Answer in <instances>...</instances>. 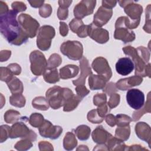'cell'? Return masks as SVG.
<instances>
[{
	"mask_svg": "<svg viewBox=\"0 0 151 151\" xmlns=\"http://www.w3.org/2000/svg\"><path fill=\"white\" fill-rule=\"evenodd\" d=\"M74 93L68 88L55 86L50 88L46 92V99L50 106L53 109H58L64 106L65 102Z\"/></svg>",
	"mask_w": 151,
	"mask_h": 151,
	"instance_id": "obj_2",
	"label": "cell"
},
{
	"mask_svg": "<svg viewBox=\"0 0 151 151\" xmlns=\"http://www.w3.org/2000/svg\"><path fill=\"white\" fill-rule=\"evenodd\" d=\"M150 5L149 4L146 8V22H145V25L143 27V29L149 34L150 33Z\"/></svg>",
	"mask_w": 151,
	"mask_h": 151,
	"instance_id": "obj_47",
	"label": "cell"
},
{
	"mask_svg": "<svg viewBox=\"0 0 151 151\" xmlns=\"http://www.w3.org/2000/svg\"><path fill=\"white\" fill-rule=\"evenodd\" d=\"M10 104L17 107H23L25 104V98L22 94H14L9 97Z\"/></svg>",
	"mask_w": 151,
	"mask_h": 151,
	"instance_id": "obj_34",
	"label": "cell"
},
{
	"mask_svg": "<svg viewBox=\"0 0 151 151\" xmlns=\"http://www.w3.org/2000/svg\"><path fill=\"white\" fill-rule=\"evenodd\" d=\"M107 97L106 94L100 93L97 94L93 97V103L95 106H101L106 103Z\"/></svg>",
	"mask_w": 151,
	"mask_h": 151,
	"instance_id": "obj_42",
	"label": "cell"
},
{
	"mask_svg": "<svg viewBox=\"0 0 151 151\" xmlns=\"http://www.w3.org/2000/svg\"><path fill=\"white\" fill-rule=\"evenodd\" d=\"M40 135L44 137L51 139H58L63 132V129L59 126H54L50 121L45 120L43 124L38 127Z\"/></svg>",
	"mask_w": 151,
	"mask_h": 151,
	"instance_id": "obj_13",
	"label": "cell"
},
{
	"mask_svg": "<svg viewBox=\"0 0 151 151\" xmlns=\"http://www.w3.org/2000/svg\"><path fill=\"white\" fill-rule=\"evenodd\" d=\"M77 145V141L74 133L67 132L63 139V147L66 150H71Z\"/></svg>",
	"mask_w": 151,
	"mask_h": 151,
	"instance_id": "obj_26",
	"label": "cell"
},
{
	"mask_svg": "<svg viewBox=\"0 0 151 151\" xmlns=\"http://www.w3.org/2000/svg\"><path fill=\"white\" fill-rule=\"evenodd\" d=\"M105 120L107 124L111 127H113L116 125V117L111 114H108L105 117Z\"/></svg>",
	"mask_w": 151,
	"mask_h": 151,
	"instance_id": "obj_56",
	"label": "cell"
},
{
	"mask_svg": "<svg viewBox=\"0 0 151 151\" xmlns=\"http://www.w3.org/2000/svg\"><path fill=\"white\" fill-rule=\"evenodd\" d=\"M82 99L80 97L77 95H75L74 94L67 100L65 102V104L64 105L63 111H71L74 110L77 106L78 105L79 103L81 101Z\"/></svg>",
	"mask_w": 151,
	"mask_h": 151,
	"instance_id": "obj_29",
	"label": "cell"
},
{
	"mask_svg": "<svg viewBox=\"0 0 151 151\" xmlns=\"http://www.w3.org/2000/svg\"><path fill=\"white\" fill-rule=\"evenodd\" d=\"M60 51L63 54L72 60H79L83 57V45L78 41L64 42L61 45Z\"/></svg>",
	"mask_w": 151,
	"mask_h": 151,
	"instance_id": "obj_5",
	"label": "cell"
},
{
	"mask_svg": "<svg viewBox=\"0 0 151 151\" xmlns=\"http://www.w3.org/2000/svg\"><path fill=\"white\" fill-rule=\"evenodd\" d=\"M72 1H58V4L60 7L64 8H68V7L72 3Z\"/></svg>",
	"mask_w": 151,
	"mask_h": 151,
	"instance_id": "obj_62",
	"label": "cell"
},
{
	"mask_svg": "<svg viewBox=\"0 0 151 151\" xmlns=\"http://www.w3.org/2000/svg\"><path fill=\"white\" fill-rule=\"evenodd\" d=\"M11 51L10 50H2L0 52V60L1 62H4L8 60L11 56Z\"/></svg>",
	"mask_w": 151,
	"mask_h": 151,
	"instance_id": "obj_55",
	"label": "cell"
},
{
	"mask_svg": "<svg viewBox=\"0 0 151 151\" xmlns=\"http://www.w3.org/2000/svg\"><path fill=\"white\" fill-rule=\"evenodd\" d=\"M62 63V58L58 54H52L47 61V69H54L58 67Z\"/></svg>",
	"mask_w": 151,
	"mask_h": 151,
	"instance_id": "obj_36",
	"label": "cell"
},
{
	"mask_svg": "<svg viewBox=\"0 0 151 151\" xmlns=\"http://www.w3.org/2000/svg\"><path fill=\"white\" fill-rule=\"evenodd\" d=\"M68 15V10L67 8H61L59 6L57 11L58 18L61 20H64L67 18Z\"/></svg>",
	"mask_w": 151,
	"mask_h": 151,
	"instance_id": "obj_51",
	"label": "cell"
},
{
	"mask_svg": "<svg viewBox=\"0 0 151 151\" xmlns=\"http://www.w3.org/2000/svg\"><path fill=\"white\" fill-rule=\"evenodd\" d=\"M112 9L107 8L101 6L94 15L93 23L95 25L101 27L108 22L112 17Z\"/></svg>",
	"mask_w": 151,
	"mask_h": 151,
	"instance_id": "obj_16",
	"label": "cell"
},
{
	"mask_svg": "<svg viewBox=\"0 0 151 151\" xmlns=\"http://www.w3.org/2000/svg\"><path fill=\"white\" fill-rule=\"evenodd\" d=\"M134 68L133 63L129 57L120 58L116 64V71L122 76H127L132 72Z\"/></svg>",
	"mask_w": 151,
	"mask_h": 151,
	"instance_id": "obj_19",
	"label": "cell"
},
{
	"mask_svg": "<svg viewBox=\"0 0 151 151\" xmlns=\"http://www.w3.org/2000/svg\"><path fill=\"white\" fill-rule=\"evenodd\" d=\"M33 107L40 110H47L49 108V103L44 97L39 96L34 98L32 101Z\"/></svg>",
	"mask_w": 151,
	"mask_h": 151,
	"instance_id": "obj_31",
	"label": "cell"
},
{
	"mask_svg": "<svg viewBox=\"0 0 151 151\" xmlns=\"http://www.w3.org/2000/svg\"><path fill=\"white\" fill-rule=\"evenodd\" d=\"M143 81V78L139 76H134L125 78H122L117 81L116 87L120 90H127L132 87L140 85Z\"/></svg>",
	"mask_w": 151,
	"mask_h": 151,
	"instance_id": "obj_18",
	"label": "cell"
},
{
	"mask_svg": "<svg viewBox=\"0 0 151 151\" xmlns=\"http://www.w3.org/2000/svg\"><path fill=\"white\" fill-rule=\"evenodd\" d=\"M44 116L38 113H34L31 114L28 121L29 124L34 127H40L44 122Z\"/></svg>",
	"mask_w": 151,
	"mask_h": 151,
	"instance_id": "obj_35",
	"label": "cell"
},
{
	"mask_svg": "<svg viewBox=\"0 0 151 151\" xmlns=\"http://www.w3.org/2000/svg\"><path fill=\"white\" fill-rule=\"evenodd\" d=\"M115 117L116 124H117L118 127L128 126L132 121V119L129 116L124 114H117Z\"/></svg>",
	"mask_w": 151,
	"mask_h": 151,
	"instance_id": "obj_37",
	"label": "cell"
},
{
	"mask_svg": "<svg viewBox=\"0 0 151 151\" xmlns=\"http://www.w3.org/2000/svg\"><path fill=\"white\" fill-rule=\"evenodd\" d=\"M9 11V10L8 9V7L6 4L3 2L2 1H0V15L5 14Z\"/></svg>",
	"mask_w": 151,
	"mask_h": 151,
	"instance_id": "obj_61",
	"label": "cell"
},
{
	"mask_svg": "<svg viewBox=\"0 0 151 151\" xmlns=\"http://www.w3.org/2000/svg\"><path fill=\"white\" fill-rule=\"evenodd\" d=\"M18 21L29 38L35 37L40 29V24L35 19L28 14H21L18 17Z\"/></svg>",
	"mask_w": 151,
	"mask_h": 151,
	"instance_id": "obj_9",
	"label": "cell"
},
{
	"mask_svg": "<svg viewBox=\"0 0 151 151\" xmlns=\"http://www.w3.org/2000/svg\"><path fill=\"white\" fill-rule=\"evenodd\" d=\"M106 78L101 75L91 74L88 77V84L90 88L92 90L103 89L106 85Z\"/></svg>",
	"mask_w": 151,
	"mask_h": 151,
	"instance_id": "obj_21",
	"label": "cell"
},
{
	"mask_svg": "<svg viewBox=\"0 0 151 151\" xmlns=\"http://www.w3.org/2000/svg\"><path fill=\"white\" fill-rule=\"evenodd\" d=\"M91 129L87 125L78 126L75 130L74 133L77 138L80 140H87L90 135Z\"/></svg>",
	"mask_w": 151,
	"mask_h": 151,
	"instance_id": "obj_27",
	"label": "cell"
},
{
	"mask_svg": "<svg viewBox=\"0 0 151 151\" xmlns=\"http://www.w3.org/2000/svg\"><path fill=\"white\" fill-rule=\"evenodd\" d=\"M43 76L45 81L48 83L54 84L60 80V77L56 68L47 69Z\"/></svg>",
	"mask_w": 151,
	"mask_h": 151,
	"instance_id": "obj_30",
	"label": "cell"
},
{
	"mask_svg": "<svg viewBox=\"0 0 151 151\" xmlns=\"http://www.w3.org/2000/svg\"><path fill=\"white\" fill-rule=\"evenodd\" d=\"M79 71L77 65L68 64L60 69V77L62 79H68L76 77Z\"/></svg>",
	"mask_w": 151,
	"mask_h": 151,
	"instance_id": "obj_23",
	"label": "cell"
},
{
	"mask_svg": "<svg viewBox=\"0 0 151 151\" xmlns=\"http://www.w3.org/2000/svg\"><path fill=\"white\" fill-rule=\"evenodd\" d=\"M84 24L81 19L74 18L69 23V26L71 29V30L74 32L78 34L81 30L84 27Z\"/></svg>",
	"mask_w": 151,
	"mask_h": 151,
	"instance_id": "obj_38",
	"label": "cell"
},
{
	"mask_svg": "<svg viewBox=\"0 0 151 151\" xmlns=\"http://www.w3.org/2000/svg\"><path fill=\"white\" fill-rule=\"evenodd\" d=\"M122 50L124 54L132 58V61L134 63V67H135V74L136 76L150 77V64L148 63L146 64L138 54L136 48L132 46H126L123 47Z\"/></svg>",
	"mask_w": 151,
	"mask_h": 151,
	"instance_id": "obj_3",
	"label": "cell"
},
{
	"mask_svg": "<svg viewBox=\"0 0 151 151\" xmlns=\"http://www.w3.org/2000/svg\"><path fill=\"white\" fill-rule=\"evenodd\" d=\"M6 84L12 94L22 93L24 90L23 84L17 77L14 76L9 81L6 83Z\"/></svg>",
	"mask_w": 151,
	"mask_h": 151,
	"instance_id": "obj_25",
	"label": "cell"
},
{
	"mask_svg": "<svg viewBox=\"0 0 151 151\" xmlns=\"http://www.w3.org/2000/svg\"><path fill=\"white\" fill-rule=\"evenodd\" d=\"M97 111L99 115L102 118H104V116H106V114L109 112V108L106 104H105L103 106H99L97 109Z\"/></svg>",
	"mask_w": 151,
	"mask_h": 151,
	"instance_id": "obj_54",
	"label": "cell"
},
{
	"mask_svg": "<svg viewBox=\"0 0 151 151\" xmlns=\"http://www.w3.org/2000/svg\"><path fill=\"white\" fill-rule=\"evenodd\" d=\"M116 1H102V6L109 9H112L116 6Z\"/></svg>",
	"mask_w": 151,
	"mask_h": 151,
	"instance_id": "obj_58",
	"label": "cell"
},
{
	"mask_svg": "<svg viewBox=\"0 0 151 151\" xmlns=\"http://www.w3.org/2000/svg\"><path fill=\"white\" fill-rule=\"evenodd\" d=\"M68 32L67 25L63 22H60V33L63 37H65Z\"/></svg>",
	"mask_w": 151,
	"mask_h": 151,
	"instance_id": "obj_57",
	"label": "cell"
},
{
	"mask_svg": "<svg viewBox=\"0 0 151 151\" xmlns=\"http://www.w3.org/2000/svg\"><path fill=\"white\" fill-rule=\"evenodd\" d=\"M29 60L32 74L37 76L44 74L47 68V61L42 52L38 50L32 51L29 55Z\"/></svg>",
	"mask_w": 151,
	"mask_h": 151,
	"instance_id": "obj_6",
	"label": "cell"
},
{
	"mask_svg": "<svg viewBox=\"0 0 151 151\" xmlns=\"http://www.w3.org/2000/svg\"><path fill=\"white\" fill-rule=\"evenodd\" d=\"M96 1L93 0H83L77 4L74 8L76 18L81 19L84 17L93 13Z\"/></svg>",
	"mask_w": 151,
	"mask_h": 151,
	"instance_id": "obj_11",
	"label": "cell"
},
{
	"mask_svg": "<svg viewBox=\"0 0 151 151\" xmlns=\"http://www.w3.org/2000/svg\"><path fill=\"white\" fill-rule=\"evenodd\" d=\"M150 93L149 92L148 93L147 95V101L146 102L145 104H144L145 105L143 106V107L142 108H140V109L137 110V111H134L133 116H132V120L133 121H137L139 119H140V118L141 117V116H142L144 114L146 113L147 112L148 113H150Z\"/></svg>",
	"mask_w": 151,
	"mask_h": 151,
	"instance_id": "obj_28",
	"label": "cell"
},
{
	"mask_svg": "<svg viewBox=\"0 0 151 151\" xmlns=\"http://www.w3.org/2000/svg\"><path fill=\"white\" fill-rule=\"evenodd\" d=\"M117 88L116 87V84L112 82H110L106 84L104 87L103 91L108 94V95L110 96L111 94L114 93L117 91Z\"/></svg>",
	"mask_w": 151,
	"mask_h": 151,
	"instance_id": "obj_50",
	"label": "cell"
},
{
	"mask_svg": "<svg viewBox=\"0 0 151 151\" xmlns=\"http://www.w3.org/2000/svg\"><path fill=\"white\" fill-rule=\"evenodd\" d=\"M137 52L138 54L141 57L143 61L147 64L150 59V52L145 47H139L137 49Z\"/></svg>",
	"mask_w": 151,
	"mask_h": 151,
	"instance_id": "obj_44",
	"label": "cell"
},
{
	"mask_svg": "<svg viewBox=\"0 0 151 151\" xmlns=\"http://www.w3.org/2000/svg\"><path fill=\"white\" fill-rule=\"evenodd\" d=\"M7 67L14 75H19L21 72V68L20 65L17 63L10 64L7 66Z\"/></svg>",
	"mask_w": 151,
	"mask_h": 151,
	"instance_id": "obj_53",
	"label": "cell"
},
{
	"mask_svg": "<svg viewBox=\"0 0 151 151\" xmlns=\"http://www.w3.org/2000/svg\"><path fill=\"white\" fill-rule=\"evenodd\" d=\"M120 97L117 93H113L110 95V99L107 102V105L110 109L117 107L120 103Z\"/></svg>",
	"mask_w": 151,
	"mask_h": 151,
	"instance_id": "obj_45",
	"label": "cell"
},
{
	"mask_svg": "<svg viewBox=\"0 0 151 151\" xmlns=\"http://www.w3.org/2000/svg\"><path fill=\"white\" fill-rule=\"evenodd\" d=\"M80 66L81 70L80 76L77 79L73 81V84L76 86L85 85L86 77L92 74V71L90 67L88 61L85 57L83 56L81 58L80 61Z\"/></svg>",
	"mask_w": 151,
	"mask_h": 151,
	"instance_id": "obj_17",
	"label": "cell"
},
{
	"mask_svg": "<svg viewBox=\"0 0 151 151\" xmlns=\"http://www.w3.org/2000/svg\"><path fill=\"white\" fill-rule=\"evenodd\" d=\"M135 132L137 136L141 140L147 142L151 147V130L149 124L145 122H139L135 126Z\"/></svg>",
	"mask_w": 151,
	"mask_h": 151,
	"instance_id": "obj_20",
	"label": "cell"
},
{
	"mask_svg": "<svg viewBox=\"0 0 151 151\" xmlns=\"http://www.w3.org/2000/svg\"><path fill=\"white\" fill-rule=\"evenodd\" d=\"M17 15V12L14 10L0 15V29L2 35L9 44L21 45L27 42L29 37L18 22Z\"/></svg>",
	"mask_w": 151,
	"mask_h": 151,
	"instance_id": "obj_1",
	"label": "cell"
},
{
	"mask_svg": "<svg viewBox=\"0 0 151 151\" xmlns=\"http://www.w3.org/2000/svg\"><path fill=\"white\" fill-rule=\"evenodd\" d=\"M88 150V147H87V146H85V145H80L79 147L77 149V150Z\"/></svg>",
	"mask_w": 151,
	"mask_h": 151,
	"instance_id": "obj_63",
	"label": "cell"
},
{
	"mask_svg": "<svg viewBox=\"0 0 151 151\" xmlns=\"http://www.w3.org/2000/svg\"><path fill=\"white\" fill-rule=\"evenodd\" d=\"M93 69L99 74L103 76L108 81L112 76L111 69L109 66L107 60L103 57H98L96 58L92 64Z\"/></svg>",
	"mask_w": 151,
	"mask_h": 151,
	"instance_id": "obj_14",
	"label": "cell"
},
{
	"mask_svg": "<svg viewBox=\"0 0 151 151\" xmlns=\"http://www.w3.org/2000/svg\"><path fill=\"white\" fill-rule=\"evenodd\" d=\"M88 36L99 44H104L109 40V32L107 30L95 25L93 23L89 25Z\"/></svg>",
	"mask_w": 151,
	"mask_h": 151,
	"instance_id": "obj_15",
	"label": "cell"
},
{
	"mask_svg": "<svg viewBox=\"0 0 151 151\" xmlns=\"http://www.w3.org/2000/svg\"><path fill=\"white\" fill-rule=\"evenodd\" d=\"M88 120L92 123H100L104 120V118L101 117L97 111V109L90 110L87 114Z\"/></svg>",
	"mask_w": 151,
	"mask_h": 151,
	"instance_id": "obj_40",
	"label": "cell"
},
{
	"mask_svg": "<svg viewBox=\"0 0 151 151\" xmlns=\"http://www.w3.org/2000/svg\"><path fill=\"white\" fill-rule=\"evenodd\" d=\"M114 37L122 40L124 43L132 42L135 40V34L125 24V17H120L116 21Z\"/></svg>",
	"mask_w": 151,
	"mask_h": 151,
	"instance_id": "obj_4",
	"label": "cell"
},
{
	"mask_svg": "<svg viewBox=\"0 0 151 151\" xmlns=\"http://www.w3.org/2000/svg\"><path fill=\"white\" fill-rule=\"evenodd\" d=\"M126 100L132 109L137 110L145 104L144 93L139 89L130 88L126 93Z\"/></svg>",
	"mask_w": 151,
	"mask_h": 151,
	"instance_id": "obj_12",
	"label": "cell"
},
{
	"mask_svg": "<svg viewBox=\"0 0 151 151\" xmlns=\"http://www.w3.org/2000/svg\"><path fill=\"white\" fill-rule=\"evenodd\" d=\"M19 119H21L20 113L14 110H8L4 114V120L6 123L12 124L17 122Z\"/></svg>",
	"mask_w": 151,
	"mask_h": 151,
	"instance_id": "obj_33",
	"label": "cell"
},
{
	"mask_svg": "<svg viewBox=\"0 0 151 151\" xmlns=\"http://www.w3.org/2000/svg\"><path fill=\"white\" fill-rule=\"evenodd\" d=\"M110 134L102 126H99L93 130L91 136L94 142L98 144H105Z\"/></svg>",
	"mask_w": 151,
	"mask_h": 151,
	"instance_id": "obj_22",
	"label": "cell"
},
{
	"mask_svg": "<svg viewBox=\"0 0 151 151\" xmlns=\"http://www.w3.org/2000/svg\"><path fill=\"white\" fill-rule=\"evenodd\" d=\"M55 31L54 28L50 25H43L38 32L37 45L42 51L48 50L51 44V40L54 37Z\"/></svg>",
	"mask_w": 151,
	"mask_h": 151,
	"instance_id": "obj_7",
	"label": "cell"
},
{
	"mask_svg": "<svg viewBox=\"0 0 151 151\" xmlns=\"http://www.w3.org/2000/svg\"><path fill=\"white\" fill-rule=\"evenodd\" d=\"M11 7L12 8V10L16 11L17 13L25 11L27 9V6L24 2L18 1L12 2L11 4Z\"/></svg>",
	"mask_w": 151,
	"mask_h": 151,
	"instance_id": "obj_48",
	"label": "cell"
},
{
	"mask_svg": "<svg viewBox=\"0 0 151 151\" xmlns=\"http://www.w3.org/2000/svg\"><path fill=\"white\" fill-rule=\"evenodd\" d=\"M75 90L76 91L77 95L81 97L82 99L90 93V91L86 88L85 85L77 86H76Z\"/></svg>",
	"mask_w": 151,
	"mask_h": 151,
	"instance_id": "obj_49",
	"label": "cell"
},
{
	"mask_svg": "<svg viewBox=\"0 0 151 151\" xmlns=\"http://www.w3.org/2000/svg\"><path fill=\"white\" fill-rule=\"evenodd\" d=\"M130 134V126L117 127L115 131V137L122 140L123 141H126L129 138Z\"/></svg>",
	"mask_w": 151,
	"mask_h": 151,
	"instance_id": "obj_32",
	"label": "cell"
},
{
	"mask_svg": "<svg viewBox=\"0 0 151 151\" xmlns=\"http://www.w3.org/2000/svg\"><path fill=\"white\" fill-rule=\"evenodd\" d=\"M126 150H148L146 148L142 147V146L139 145H133L131 146H127L126 147Z\"/></svg>",
	"mask_w": 151,
	"mask_h": 151,
	"instance_id": "obj_59",
	"label": "cell"
},
{
	"mask_svg": "<svg viewBox=\"0 0 151 151\" xmlns=\"http://www.w3.org/2000/svg\"><path fill=\"white\" fill-rule=\"evenodd\" d=\"M52 7L50 4H44L39 9V14L41 17L47 18L50 17L52 13Z\"/></svg>",
	"mask_w": 151,
	"mask_h": 151,
	"instance_id": "obj_46",
	"label": "cell"
},
{
	"mask_svg": "<svg viewBox=\"0 0 151 151\" xmlns=\"http://www.w3.org/2000/svg\"><path fill=\"white\" fill-rule=\"evenodd\" d=\"M9 137L11 139L17 137L28 139L32 142H34L37 139V134L33 130L29 129L24 122H17L11 127Z\"/></svg>",
	"mask_w": 151,
	"mask_h": 151,
	"instance_id": "obj_8",
	"label": "cell"
},
{
	"mask_svg": "<svg viewBox=\"0 0 151 151\" xmlns=\"http://www.w3.org/2000/svg\"><path fill=\"white\" fill-rule=\"evenodd\" d=\"M10 129L8 125H2L0 127V140L1 143L5 141L8 137H9Z\"/></svg>",
	"mask_w": 151,
	"mask_h": 151,
	"instance_id": "obj_43",
	"label": "cell"
},
{
	"mask_svg": "<svg viewBox=\"0 0 151 151\" xmlns=\"http://www.w3.org/2000/svg\"><path fill=\"white\" fill-rule=\"evenodd\" d=\"M14 74L8 67H1V80L8 83L13 78Z\"/></svg>",
	"mask_w": 151,
	"mask_h": 151,
	"instance_id": "obj_41",
	"label": "cell"
},
{
	"mask_svg": "<svg viewBox=\"0 0 151 151\" xmlns=\"http://www.w3.org/2000/svg\"><path fill=\"white\" fill-rule=\"evenodd\" d=\"M123 142L110 134L106 142L108 150H125L126 145Z\"/></svg>",
	"mask_w": 151,
	"mask_h": 151,
	"instance_id": "obj_24",
	"label": "cell"
},
{
	"mask_svg": "<svg viewBox=\"0 0 151 151\" xmlns=\"http://www.w3.org/2000/svg\"><path fill=\"white\" fill-rule=\"evenodd\" d=\"M28 2L30 4L31 6L34 8H38L41 7L44 4V1H29Z\"/></svg>",
	"mask_w": 151,
	"mask_h": 151,
	"instance_id": "obj_60",
	"label": "cell"
},
{
	"mask_svg": "<svg viewBox=\"0 0 151 151\" xmlns=\"http://www.w3.org/2000/svg\"><path fill=\"white\" fill-rule=\"evenodd\" d=\"M32 146V141L28 139H22V140H21L18 141L14 146V147L20 151L22 150H27L29 149Z\"/></svg>",
	"mask_w": 151,
	"mask_h": 151,
	"instance_id": "obj_39",
	"label": "cell"
},
{
	"mask_svg": "<svg viewBox=\"0 0 151 151\" xmlns=\"http://www.w3.org/2000/svg\"><path fill=\"white\" fill-rule=\"evenodd\" d=\"M40 150H53L52 145L47 141H41L38 143Z\"/></svg>",
	"mask_w": 151,
	"mask_h": 151,
	"instance_id": "obj_52",
	"label": "cell"
},
{
	"mask_svg": "<svg viewBox=\"0 0 151 151\" xmlns=\"http://www.w3.org/2000/svg\"><path fill=\"white\" fill-rule=\"evenodd\" d=\"M124 12L130 17V29L137 28L140 21V16L143 12V7L138 4H136L133 1L129 2L124 8Z\"/></svg>",
	"mask_w": 151,
	"mask_h": 151,
	"instance_id": "obj_10",
	"label": "cell"
}]
</instances>
